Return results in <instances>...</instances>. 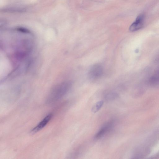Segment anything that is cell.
<instances>
[{
	"mask_svg": "<svg viewBox=\"0 0 159 159\" xmlns=\"http://www.w3.org/2000/svg\"><path fill=\"white\" fill-rule=\"evenodd\" d=\"M71 86L70 83L65 82L58 84L50 91L46 98L47 104L54 103L63 97L68 92Z\"/></svg>",
	"mask_w": 159,
	"mask_h": 159,
	"instance_id": "1",
	"label": "cell"
},
{
	"mask_svg": "<svg viewBox=\"0 0 159 159\" xmlns=\"http://www.w3.org/2000/svg\"><path fill=\"white\" fill-rule=\"evenodd\" d=\"M103 72V68L100 65L95 64L91 67L88 72L89 78L92 80L99 78Z\"/></svg>",
	"mask_w": 159,
	"mask_h": 159,
	"instance_id": "2",
	"label": "cell"
},
{
	"mask_svg": "<svg viewBox=\"0 0 159 159\" xmlns=\"http://www.w3.org/2000/svg\"><path fill=\"white\" fill-rule=\"evenodd\" d=\"M52 116L51 113H49L45 116L38 124L31 130L32 134L35 133L43 129L49 122Z\"/></svg>",
	"mask_w": 159,
	"mask_h": 159,
	"instance_id": "3",
	"label": "cell"
},
{
	"mask_svg": "<svg viewBox=\"0 0 159 159\" xmlns=\"http://www.w3.org/2000/svg\"><path fill=\"white\" fill-rule=\"evenodd\" d=\"M144 16L143 15L139 16L135 21L130 26L129 30L130 31H137L141 28L143 25Z\"/></svg>",
	"mask_w": 159,
	"mask_h": 159,
	"instance_id": "4",
	"label": "cell"
},
{
	"mask_svg": "<svg viewBox=\"0 0 159 159\" xmlns=\"http://www.w3.org/2000/svg\"><path fill=\"white\" fill-rule=\"evenodd\" d=\"M109 131L107 128L104 125L95 134L94 138L95 139H99L102 137L105 134Z\"/></svg>",
	"mask_w": 159,
	"mask_h": 159,
	"instance_id": "5",
	"label": "cell"
},
{
	"mask_svg": "<svg viewBox=\"0 0 159 159\" xmlns=\"http://www.w3.org/2000/svg\"><path fill=\"white\" fill-rule=\"evenodd\" d=\"M104 104L102 100L97 102L92 107L91 111L93 113H95L98 111L101 108Z\"/></svg>",
	"mask_w": 159,
	"mask_h": 159,
	"instance_id": "6",
	"label": "cell"
},
{
	"mask_svg": "<svg viewBox=\"0 0 159 159\" xmlns=\"http://www.w3.org/2000/svg\"><path fill=\"white\" fill-rule=\"evenodd\" d=\"M118 97L117 94L114 93H110L107 94L105 96V99L107 101H111L116 99Z\"/></svg>",
	"mask_w": 159,
	"mask_h": 159,
	"instance_id": "7",
	"label": "cell"
}]
</instances>
